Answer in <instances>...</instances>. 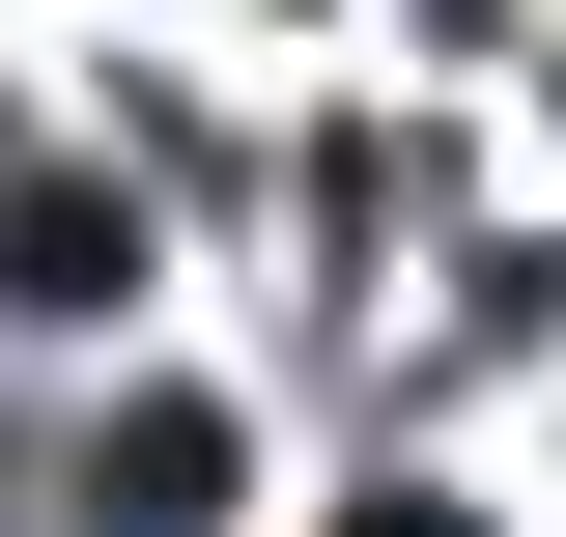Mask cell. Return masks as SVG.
Masks as SVG:
<instances>
[{"label": "cell", "instance_id": "obj_1", "mask_svg": "<svg viewBox=\"0 0 566 537\" xmlns=\"http://www.w3.org/2000/svg\"><path fill=\"white\" fill-rule=\"evenodd\" d=\"M114 283H142V199H85V170L0 141V312H114Z\"/></svg>", "mask_w": 566, "mask_h": 537}, {"label": "cell", "instance_id": "obj_2", "mask_svg": "<svg viewBox=\"0 0 566 537\" xmlns=\"http://www.w3.org/2000/svg\"><path fill=\"white\" fill-rule=\"evenodd\" d=\"M340 537H482V509H453V481H368V509H340Z\"/></svg>", "mask_w": 566, "mask_h": 537}]
</instances>
